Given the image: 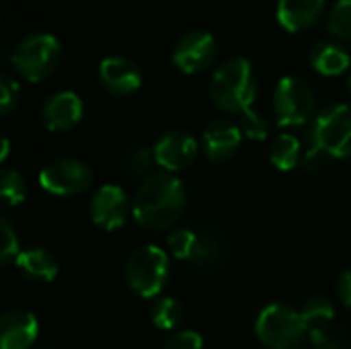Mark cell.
<instances>
[{
  "mask_svg": "<svg viewBox=\"0 0 351 349\" xmlns=\"http://www.w3.org/2000/svg\"><path fill=\"white\" fill-rule=\"evenodd\" d=\"M243 142L241 125L228 119H214L206 125L202 134V148L206 156L214 163H224L237 154Z\"/></svg>",
  "mask_w": 351,
  "mask_h": 349,
  "instance_id": "5bb4252c",
  "label": "cell"
},
{
  "mask_svg": "<svg viewBox=\"0 0 351 349\" xmlns=\"http://www.w3.org/2000/svg\"><path fill=\"white\" fill-rule=\"evenodd\" d=\"M88 216L95 226L103 230H117L128 222L130 200L128 193L113 183L101 185L88 204Z\"/></svg>",
  "mask_w": 351,
  "mask_h": 349,
  "instance_id": "30bf717a",
  "label": "cell"
},
{
  "mask_svg": "<svg viewBox=\"0 0 351 349\" xmlns=\"http://www.w3.org/2000/svg\"><path fill=\"white\" fill-rule=\"evenodd\" d=\"M337 296L343 306L351 309V269L343 272L337 280Z\"/></svg>",
  "mask_w": 351,
  "mask_h": 349,
  "instance_id": "1f68e13d",
  "label": "cell"
},
{
  "mask_svg": "<svg viewBox=\"0 0 351 349\" xmlns=\"http://www.w3.org/2000/svg\"><path fill=\"white\" fill-rule=\"evenodd\" d=\"M197 140L185 130L165 132L152 146L154 160L165 173H177L193 165L197 158Z\"/></svg>",
  "mask_w": 351,
  "mask_h": 349,
  "instance_id": "8fae6325",
  "label": "cell"
},
{
  "mask_svg": "<svg viewBox=\"0 0 351 349\" xmlns=\"http://www.w3.org/2000/svg\"><path fill=\"white\" fill-rule=\"evenodd\" d=\"M308 341L313 349H346L341 339L331 329H319L308 333Z\"/></svg>",
  "mask_w": 351,
  "mask_h": 349,
  "instance_id": "4dcf8cb0",
  "label": "cell"
},
{
  "mask_svg": "<svg viewBox=\"0 0 351 349\" xmlns=\"http://www.w3.org/2000/svg\"><path fill=\"white\" fill-rule=\"evenodd\" d=\"M210 97L224 113H243L253 107L257 97L255 68L247 58H230L222 62L210 82Z\"/></svg>",
  "mask_w": 351,
  "mask_h": 349,
  "instance_id": "7a4b0ae2",
  "label": "cell"
},
{
  "mask_svg": "<svg viewBox=\"0 0 351 349\" xmlns=\"http://www.w3.org/2000/svg\"><path fill=\"white\" fill-rule=\"evenodd\" d=\"M308 144L323 156L348 158L351 156V107L331 105L325 107L313 121Z\"/></svg>",
  "mask_w": 351,
  "mask_h": 349,
  "instance_id": "8992f818",
  "label": "cell"
},
{
  "mask_svg": "<svg viewBox=\"0 0 351 349\" xmlns=\"http://www.w3.org/2000/svg\"><path fill=\"white\" fill-rule=\"evenodd\" d=\"M169 255L158 245H142L134 249L123 267L125 282L134 294L140 298L158 296L169 282Z\"/></svg>",
  "mask_w": 351,
  "mask_h": 349,
  "instance_id": "277c9868",
  "label": "cell"
},
{
  "mask_svg": "<svg viewBox=\"0 0 351 349\" xmlns=\"http://www.w3.org/2000/svg\"><path fill=\"white\" fill-rule=\"evenodd\" d=\"M187 208V189L173 173L148 175L132 204L134 220L148 230L171 228Z\"/></svg>",
  "mask_w": 351,
  "mask_h": 349,
  "instance_id": "6da1fadb",
  "label": "cell"
},
{
  "mask_svg": "<svg viewBox=\"0 0 351 349\" xmlns=\"http://www.w3.org/2000/svg\"><path fill=\"white\" fill-rule=\"evenodd\" d=\"M8 148H10V146H8V140L4 138V140H2V152H0V160H2V163H4L6 156H8Z\"/></svg>",
  "mask_w": 351,
  "mask_h": 349,
  "instance_id": "d6a6232c",
  "label": "cell"
},
{
  "mask_svg": "<svg viewBox=\"0 0 351 349\" xmlns=\"http://www.w3.org/2000/svg\"><path fill=\"white\" fill-rule=\"evenodd\" d=\"M14 265H16L19 274L25 280L33 282V284H49V282H53L56 276H58V269H60L58 259L49 251H45L41 247H31V249L21 251Z\"/></svg>",
  "mask_w": 351,
  "mask_h": 349,
  "instance_id": "e0dca14e",
  "label": "cell"
},
{
  "mask_svg": "<svg viewBox=\"0 0 351 349\" xmlns=\"http://www.w3.org/2000/svg\"><path fill=\"white\" fill-rule=\"evenodd\" d=\"M348 88H350V95H351V74H350V80H348Z\"/></svg>",
  "mask_w": 351,
  "mask_h": 349,
  "instance_id": "836d02e7",
  "label": "cell"
},
{
  "mask_svg": "<svg viewBox=\"0 0 351 349\" xmlns=\"http://www.w3.org/2000/svg\"><path fill=\"white\" fill-rule=\"evenodd\" d=\"M99 80L107 93L130 97L142 86V72L134 60L125 56H109L99 66Z\"/></svg>",
  "mask_w": 351,
  "mask_h": 349,
  "instance_id": "7c38bea8",
  "label": "cell"
},
{
  "mask_svg": "<svg viewBox=\"0 0 351 349\" xmlns=\"http://www.w3.org/2000/svg\"><path fill=\"white\" fill-rule=\"evenodd\" d=\"M327 29L341 41H351V0H339L329 12Z\"/></svg>",
  "mask_w": 351,
  "mask_h": 349,
  "instance_id": "cb8c5ba5",
  "label": "cell"
},
{
  "mask_svg": "<svg viewBox=\"0 0 351 349\" xmlns=\"http://www.w3.org/2000/svg\"><path fill=\"white\" fill-rule=\"evenodd\" d=\"M19 82L10 74L0 76V113L8 115L19 105Z\"/></svg>",
  "mask_w": 351,
  "mask_h": 349,
  "instance_id": "f1b7e54d",
  "label": "cell"
},
{
  "mask_svg": "<svg viewBox=\"0 0 351 349\" xmlns=\"http://www.w3.org/2000/svg\"><path fill=\"white\" fill-rule=\"evenodd\" d=\"M197 241H199L197 232H193L189 228H179V230H173L169 234L167 245H169V251L173 257H177L181 261H191L195 247H197Z\"/></svg>",
  "mask_w": 351,
  "mask_h": 349,
  "instance_id": "d4e9b609",
  "label": "cell"
},
{
  "mask_svg": "<svg viewBox=\"0 0 351 349\" xmlns=\"http://www.w3.org/2000/svg\"><path fill=\"white\" fill-rule=\"evenodd\" d=\"M302 156V144L294 134H280L269 148V160L282 173L294 171L300 165Z\"/></svg>",
  "mask_w": 351,
  "mask_h": 349,
  "instance_id": "d6986e66",
  "label": "cell"
},
{
  "mask_svg": "<svg viewBox=\"0 0 351 349\" xmlns=\"http://www.w3.org/2000/svg\"><path fill=\"white\" fill-rule=\"evenodd\" d=\"M84 115L82 99L72 91L51 95L41 107V121L49 132H66L80 123Z\"/></svg>",
  "mask_w": 351,
  "mask_h": 349,
  "instance_id": "4fadbf2b",
  "label": "cell"
},
{
  "mask_svg": "<svg viewBox=\"0 0 351 349\" xmlns=\"http://www.w3.org/2000/svg\"><path fill=\"white\" fill-rule=\"evenodd\" d=\"M150 319H152V325L162 331L177 329L179 323L183 321V304L173 296H162L152 304Z\"/></svg>",
  "mask_w": 351,
  "mask_h": 349,
  "instance_id": "44dd1931",
  "label": "cell"
},
{
  "mask_svg": "<svg viewBox=\"0 0 351 349\" xmlns=\"http://www.w3.org/2000/svg\"><path fill=\"white\" fill-rule=\"evenodd\" d=\"M274 111L280 128H298L315 113V93L298 76H284L274 91Z\"/></svg>",
  "mask_w": 351,
  "mask_h": 349,
  "instance_id": "52a82bcc",
  "label": "cell"
},
{
  "mask_svg": "<svg viewBox=\"0 0 351 349\" xmlns=\"http://www.w3.org/2000/svg\"><path fill=\"white\" fill-rule=\"evenodd\" d=\"M154 163H156V160H154L152 148L138 146V148H134V150L125 156V171L132 173V175H146Z\"/></svg>",
  "mask_w": 351,
  "mask_h": 349,
  "instance_id": "83f0119b",
  "label": "cell"
},
{
  "mask_svg": "<svg viewBox=\"0 0 351 349\" xmlns=\"http://www.w3.org/2000/svg\"><path fill=\"white\" fill-rule=\"evenodd\" d=\"M162 349H204V337L197 331H177L165 341Z\"/></svg>",
  "mask_w": 351,
  "mask_h": 349,
  "instance_id": "f546056e",
  "label": "cell"
},
{
  "mask_svg": "<svg viewBox=\"0 0 351 349\" xmlns=\"http://www.w3.org/2000/svg\"><path fill=\"white\" fill-rule=\"evenodd\" d=\"M0 195L6 208H14L27 197V183L23 175L14 169H2L0 173Z\"/></svg>",
  "mask_w": 351,
  "mask_h": 349,
  "instance_id": "603a6c76",
  "label": "cell"
},
{
  "mask_svg": "<svg viewBox=\"0 0 351 349\" xmlns=\"http://www.w3.org/2000/svg\"><path fill=\"white\" fill-rule=\"evenodd\" d=\"M39 185L51 195L74 197L93 185V171L78 158H53L39 171Z\"/></svg>",
  "mask_w": 351,
  "mask_h": 349,
  "instance_id": "ba28073f",
  "label": "cell"
},
{
  "mask_svg": "<svg viewBox=\"0 0 351 349\" xmlns=\"http://www.w3.org/2000/svg\"><path fill=\"white\" fill-rule=\"evenodd\" d=\"M218 56L216 37L208 31L193 29L183 33L173 45V64L183 74H197L208 70Z\"/></svg>",
  "mask_w": 351,
  "mask_h": 349,
  "instance_id": "9c48e42d",
  "label": "cell"
},
{
  "mask_svg": "<svg viewBox=\"0 0 351 349\" xmlns=\"http://www.w3.org/2000/svg\"><path fill=\"white\" fill-rule=\"evenodd\" d=\"M62 47L49 33H31L23 37L10 53L12 70L27 82H41L60 66Z\"/></svg>",
  "mask_w": 351,
  "mask_h": 349,
  "instance_id": "3957f363",
  "label": "cell"
},
{
  "mask_svg": "<svg viewBox=\"0 0 351 349\" xmlns=\"http://www.w3.org/2000/svg\"><path fill=\"white\" fill-rule=\"evenodd\" d=\"M325 12V0H280L278 21L290 33L313 29Z\"/></svg>",
  "mask_w": 351,
  "mask_h": 349,
  "instance_id": "2e32d148",
  "label": "cell"
},
{
  "mask_svg": "<svg viewBox=\"0 0 351 349\" xmlns=\"http://www.w3.org/2000/svg\"><path fill=\"white\" fill-rule=\"evenodd\" d=\"M255 335L267 349H298L308 339V327L300 311L276 302L259 313Z\"/></svg>",
  "mask_w": 351,
  "mask_h": 349,
  "instance_id": "5b68a950",
  "label": "cell"
},
{
  "mask_svg": "<svg viewBox=\"0 0 351 349\" xmlns=\"http://www.w3.org/2000/svg\"><path fill=\"white\" fill-rule=\"evenodd\" d=\"M0 230H2L0 261H2V265H10V261H16V257L21 255L19 237H16L14 228L10 226V222H8L6 218H2V222H0Z\"/></svg>",
  "mask_w": 351,
  "mask_h": 349,
  "instance_id": "4316f807",
  "label": "cell"
},
{
  "mask_svg": "<svg viewBox=\"0 0 351 349\" xmlns=\"http://www.w3.org/2000/svg\"><path fill=\"white\" fill-rule=\"evenodd\" d=\"M311 66L321 76H341L350 68V53L335 41H319L311 51Z\"/></svg>",
  "mask_w": 351,
  "mask_h": 349,
  "instance_id": "ac0fdd59",
  "label": "cell"
},
{
  "mask_svg": "<svg viewBox=\"0 0 351 349\" xmlns=\"http://www.w3.org/2000/svg\"><path fill=\"white\" fill-rule=\"evenodd\" d=\"M241 132H243V136H247L249 140L261 142V140L267 138V132H269L267 119H265L259 111H255V109L251 107V109H247V111L241 113Z\"/></svg>",
  "mask_w": 351,
  "mask_h": 349,
  "instance_id": "484cf974",
  "label": "cell"
},
{
  "mask_svg": "<svg viewBox=\"0 0 351 349\" xmlns=\"http://www.w3.org/2000/svg\"><path fill=\"white\" fill-rule=\"evenodd\" d=\"M222 257H224L222 241L214 234H199L195 253L189 263L199 269H210V267H216L222 261Z\"/></svg>",
  "mask_w": 351,
  "mask_h": 349,
  "instance_id": "7402d4cb",
  "label": "cell"
},
{
  "mask_svg": "<svg viewBox=\"0 0 351 349\" xmlns=\"http://www.w3.org/2000/svg\"><path fill=\"white\" fill-rule=\"evenodd\" d=\"M39 335V323L33 313L23 309L6 311L0 319V348L29 349Z\"/></svg>",
  "mask_w": 351,
  "mask_h": 349,
  "instance_id": "9a60e30c",
  "label": "cell"
},
{
  "mask_svg": "<svg viewBox=\"0 0 351 349\" xmlns=\"http://www.w3.org/2000/svg\"><path fill=\"white\" fill-rule=\"evenodd\" d=\"M300 313H302V319L308 327V333L319 331V329H329V325L335 321V306L325 296L308 298Z\"/></svg>",
  "mask_w": 351,
  "mask_h": 349,
  "instance_id": "ffe728a7",
  "label": "cell"
}]
</instances>
